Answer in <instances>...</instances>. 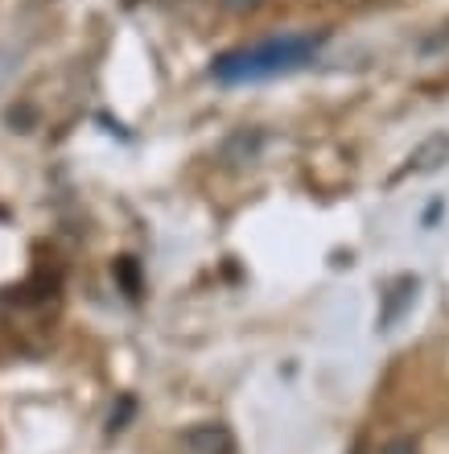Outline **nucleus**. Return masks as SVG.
Returning <instances> with one entry per match:
<instances>
[{
  "mask_svg": "<svg viewBox=\"0 0 449 454\" xmlns=\"http://www.w3.org/2000/svg\"><path fill=\"white\" fill-rule=\"evenodd\" d=\"M321 46V34H289V37H272L260 46H244L231 54H219L211 67L214 79L223 83H248V79H268V74H284L309 62Z\"/></svg>",
  "mask_w": 449,
  "mask_h": 454,
  "instance_id": "f257e3e1",
  "label": "nucleus"
},
{
  "mask_svg": "<svg viewBox=\"0 0 449 454\" xmlns=\"http://www.w3.org/2000/svg\"><path fill=\"white\" fill-rule=\"evenodd\" d=\"M182 446L186 454H236V434L223 421H198L182 434Z\"/></svg>",
  "mask_w": 449,
  "mask_h": 454,
  "instance_id": "f03ea898",
  "label": "nucleus"
},
{
  "mask_svg": "<svg viewBox=\"0 0 449 454\" xmlns=\"http://www.w3.org/2000/svg\"><path fill=\"white\" fill-rule=\"evenodd\" d=\"M445 166H449V132H433V137H425V141L408 153L404 174L425 178V174H437V169H445Z\"/></svg>",
  "mask_w": 449,
  "mask_h": 454,
  "instance_id": "7ed1b4c3",
  "label": "nucleus"
},
{
  "mask_svg": "<svg viewBox=\"0 0 449 454\" xmlns=\"http://www.w3.org/2000/svg\"><path fill=\"white\" fill-rule=\"evenodd\" d=\"M416 298V277H400V281H391V289L383 294V310H379V326L388 331L396 318H400Z\"/></svg>",
  "mask_w": 449,
  "mask_h": 454,
  "instance_id": "20e7f679",
  "label": "nucleus"
},
{
  "mask_svg": "<svg viewBox=\"0 0 449 454\" xmlns=\"http://www.w3.org/2000/svg\"><path fill=\"white\" fill-rule=\"evenodd\" d=\"M132 413H136V401H132V396H120V409H112V421H107V430L120 434L124 426H128Z\"/></svg>",
  "mask_w": 449,
  "mask_h": 454,
  "instance_id": "39448f33",
  "label": "nucleus"
},
{
  "mask_svg": "<svg viewBox=\"0 0 449 454\" xmlns=\"http://www.w3.org/2000/svg\"><path fill=\"white\" fill-rule=\"evenodd\" d=\"M116 273H120V281H124V289H128V298H136V294H141V286H136V269H132L128 256L116 264Z\"/></svg>",
  "mask_w": 449,
  "mask_h": 454,
  "instance_id": "423d86ee",
  "label": "nucleus"
},
{
  "mask_svg": "<svg viewBox=\"0 0 449 454\" xmlns=\"http://www.w3.org/2000/svg\"><path fill=\"white\" fill-rule=\"evenodd\" d=\"M379 454H421V450H416V442H413V438H391V442L383 446V450H379Z\"/></svg>",
  "mask_w": 449,
  "mask_h": 454,
  "instance_id": "0eeeda50",
  "label": "nucleus"
}]
</instances>
